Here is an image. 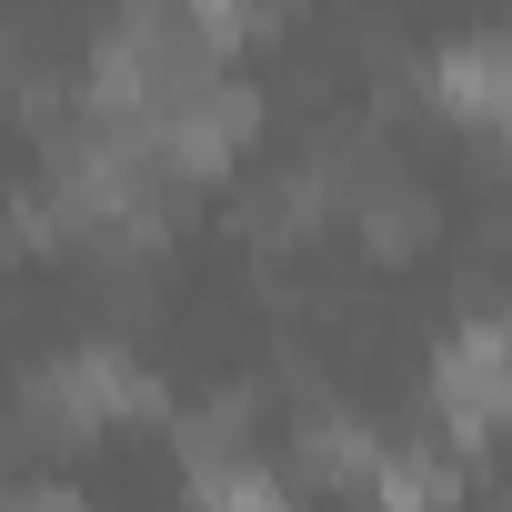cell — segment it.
Here are the masks:
<instances>
[{
	"label": "cell",
	"instance_id": "obj_1",
	"mask_svg": "<svg viewBox=\"0 0 512 512\" xmlns=\"http://www.w3.org/2000/svg\"><path fill=\"white\" fill-rule=\"evenodd\" d=\"M432 412H442L452 452H482V442L512 422V342H502V312H492V322H462V332L432 352Z\"/></svg>",
	"mask_w": 512,
	"mask_h": 512
},
{
	"label": "cell",
	"instance_id": "obj_2",
	"mask_svg": "<svg viewBox=\"0 0 512 512\" xmlns=\"http://www.w3.org/2000/svg\"><path fill=\"white\" fill-rule=\"evenodd\" d=\"M251 131H262V101H251L231 71L221 81H201V91H181L161 121H151V151L181 171V181H221L241 151H251Z\"/></svg>",
	"mask_w": 512,
	"mask_h": 512
},
{
	"label": "cell",
	"instance_id": "obj_3",
	"mask_svg": "<svg viewBox=\"0 0 512 512\" xmlns=\"http://www.w3.org/2000/svg\"><path fill=\"white\" fill-rule=\"evenodd\" d=\"M432 111L462 131H512V41H452L432 61Z\"/></svg>",
	"mask_w": 512,
	"mask_h": 512
},
{
	"label": "cell",
	"instance_id": "obj_4",
	"mask_svg": "<svg viewBox=\"0 0 512 512\" xmlns=\"http://www.w3.org/2000/svg\"><path fill=\"white\" fill-rule=\"evenodd\" d=\"M452 502H462V462L452 452H382L372 512H452Z\"/></svg>",
	"mask_w": 512,
	"mask_h": 512
},
{
	"label": "cell",
	"instance_id": "obj_5",
	"mask_svg": "<svg viewBox=\"0 0 512 512\" xmlns=\"http://www.w3.org/2000/svg\"><path fill=\"white\" fill-rule=\"evenodd\" d=\"M171 442H181V462H191V472H221V462H251V402H241V392H221V402L181 412V422H171Z\"/></svg>",
	"mask_w": 512,
	"mask_h": 512
},
{
	"label": "cell",
	"instance_id": "obj_6",
	"mask_svg": "<svg viewBox=\"0 0 512 512\" xmlns=\"http://www.w3.org/2000/svg\"><path fill=\"white\" fill-rule=\"evenodd\" d=\"M302 472H322V482H342V492H372V472H382V442L362 432V422H312L302 432Z\"/></svg>",
	"mask_w": 512,
	"mask_h": 512
},
{
	"label": "cell",
	"instance_id": "obj_7",
	"mask_svg": "<svg viewBox=\"0 0 512 512\" xmlns=\"http://www.w3.org/2000/svg\"><path fill=\"white\" fill-rule=\"evenodd\" d=\"M362 241L382 251V262H402V251H422V241H432V201L392 181L382 201H362Z\"/></svg>",
	"mask_w": 512,
	"mask_h": 512
},
{
	"label": "cell",
	"instance_id": "obj_8",
	"mask_svg": "<svg viewBox=\"0 0 512 512\" xmlns=\"http://www.w3.org/2000/svg\"><path fill=\"white\" fill-rule=\"evenodd\" d=\"M181 11H191V21H201V31H211V51H221V61H231V51H241V41H262V31H272V21H282V0H181Z\"/></svg>",
	"mask_w": 512,
	"mask_h": 512
},
{
	"label": "cell",
	"instance_id": "obj_9",
	"mask_svg": "<svg viewBox=\"0 0 512 512\" xmlns=\"http://www.w3.org/2000/svg\"><path fill=\"white\" fill-rule=\"evenodd\" d=\"M11 512H91V502H81V492H61V482H21V492H11Z\"/></svg>",
	"mask_w": 512,
	"mask_h": 512
},
{
	"label": "cell",
	"instance_id": "obj_10",
	"mask_svg": "<svg viewBox=\"0 0 512 512\" xmlns=\"http://www.w3.org/2000/svg\"><path fill=\"white\" fill-rule=\"evenodd\" d=\"M502 342H512V312H502Z\"/></svg>",
	"mask_w": 512,
	"mask_h": 512
},
{
	"label": "cell",
	"instance_id": "obj_11",
	"mask_svg": "<svg viewBox=\"0 0 512 512\" xmlns=\"http://www.w3.org/2000/svg\"><path fill=\"white\" fill-rule=\"evenodd\" d=\"M121 11H131V0H121Z\"/></svg>",
	"mask_w": 512,
	"mask_h": 512
},
{
	"label": "cell",
	"instance_id": "obj_12",
	"mask_svg": "<svg viewBox=\"0 0 512 512\" xmlns=\"http://www.w3.org/2000/svg\"><path fill=\"white\" fill-rule=\"evenodd\" d=\"M502 141H512V131H502Z\"/></svg>",
	"mask_w": 512,
	"mask_h": 512
}]
</instances>
